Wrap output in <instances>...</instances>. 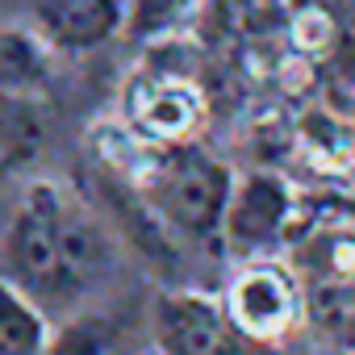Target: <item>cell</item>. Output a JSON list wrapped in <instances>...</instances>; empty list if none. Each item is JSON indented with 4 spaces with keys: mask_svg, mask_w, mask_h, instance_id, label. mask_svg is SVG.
I'll return each instance as SVG.
<instances>
[{
    "mask_svg": "<svg viewBox=\"0 0 355 355\" xmlns=\"http://www.w3.org/2000/svg\"><path fill=\"white\" fill-rule=\"evenodd\" d=\"M113 259L117 251L109 230L80 201L51 180L26 189L5 230V263L9 280L30 293L51 322L88 309V297L105 284Z\"/></svg>",
    "mask_w": 355,
    "mask_h": 355,
    "instance_id": "obj_1",
    "label": "cell"
},
{
    "mask_svg": "<svg viewBox=\"0 0 355 355\" xmlns=\"http://www.w3.org/2000/svg\"><path fill=\"white\" fill-rule=\"evenodd\" d=\"M230 189H234V171L218 155L180 142L167 146L159 171L138 193L175 243H209L222 234Z\"/></svg>",
    "mask_w": 355,
    "mask_h": 355,
    "instance_id": "obj_2",
    "label": "cell"
},
{
    "mask_svg": "<svg viewBox=\"0 0 355 355\" xmlns=\"http://www.w3.org/2000/svg\"><path fill=\"white\" fill-rule=\"evenodd\" d=\"M297 189L276 167H251L234 175V189L222 214V251L234 259H268V251H284L288 226L297 218Z\"/></svg>",
    "mask_w": 355,
    "mask_h": 355,
    "instance_id": "obj_3",
    "label": "cell"
},
{
    "mask_svg": "<svg viewBox=\"0 0 355 355\" xmlns=\"http://www.w3.org/2000/svg\"><path fill=\"white\" fill-rule=\"evenodd\" d=\"M243 330L214 293L167 288L150 305V347L159 355H243Z\"/></svg>",
    "mask_w": 355,
    "mask_h": 355,
    "instance_id": "obj_4",
    "label": "cell"
},
{
    "mask_svg": "<svg viewBox=\"0 0 355 355\" xmlns=\"http://www.w3.org/2000/svg\"><path fill=\"white\" fill-rule=\"evenodd\" d=\"M222 301H226L234 326L243 330V338H251V343H276V338H284L301 322L305 288H301V276L288 263L247 259L230 276Z\"/></svg>",
    "mask_w": 355,
    "mask_h": 355,
    "instance_id": "obj_5",
    "label": "cell"
},
{
    "mask_svg": "<svg viewBox=\"0 0 355 355\" xmlns=\"http://www.w3.org/2000/svg\"><path fill=\"white\" fill-rule=\"evenodd\" d=\"M125 121H130L142 138L163 142V146L193 142L197 130L205 125V92H201L189 76L155 71L150 80H142V84L130 92Z\"/></svg>",
    "mask_w": 355,
    "mask_h": 355,
    "instance_id": "obj_6",
    "label": "cell"
},
{
    "mask_svg": "<svg viewBox=\"0 0 355 355\" xmlns=\"http://www.w3.org/2000/svg\"><path fill=\"white\" fill-rule=\"evenodd\" d=\"M288 268L305 280H355V218L351 214H305L297 205V218L284 239Z\"/></svg>",
    "mask_w": 355,
    "mask_h": 355,
    "instance_id": "obj_7",
    "label": "cell"
},
{
    "mask_svg": "<svg viewBox=\"0 0 355 355\" xmlns=\"http://www.w3.org/2000/svg\"><path fill=\"white\" fill-rule=\"evenodd\" d=\"M125 0H34V26L51 51H96L121 34Z\"/></svg>",
    "mask_w": 355,
    "mask_h": 355,
    "instance_id": "obj_8",
    "label": "cell"
},
{
    "mask_svg": "<svg viewBox=\"0 0 355 355\" xmlns=\"http://www.w3.org/2000/svg\"><path fill=\"white\" fill-rule=\"evenodd\" d=\"M293 150L322 175H347L355 171V125L326 105H309L293 121Z\"/></svg>",
    "mask_w": 355,
    "mask_h": 355,
    "instance_id": "obj_9",
    "label": "cell"
},
{
    "mask_svg": "<svg viewBox=\"0 0 355 355\" xmlns=\"http://www.w3.org/2000/svg\"><path fill=\"white\" fill-rule=\"evenodd\" d=\"M38 96L42 92H0V167L34 163L46 150L51 121Z\"/></svg>",
    "mask_w": 355,
    "mask_h": 355,
    "instance_id": "obj_10",
    "label": "cell"
},
{
    "mask_svg": "<svg viewBox=\"0 0 355 355\" xmlns=\"http://www.w3.org/2000/svg\"><path fill=\"white\" fill-rule=\"evenodd\" d=\"M51 313L13 280H0V355H51Z\"/></svg>",
    "mask_w": 355,
    "mask_h": 355,
    "instance_id": "obj_11",
    "label": "cell"
},
{
    "mask_svg": "<svg viewBox=\"0 0 355 355\" xmlns=\"http://www.w3.org/2000/svg\"><path fill=\"white\" fill-rule=\"evenodd\" d=\"M301 322H309L322 338L355 351V280H318L305 284Z\"/></svg>",
    "mask_w": 355,
    "mask_h": 355,
    "instance_id": "obj_12",
    "label": "cell"
},
{
    "mask_svg": "<svg viewBox=\"0 0 355 355\" xmlns=\"http://www.w3.org/2000/svg\"><path fill=\"white\" fill-rule=\"evenodd\" d=\"M46 42L26 30H0V92H42Z\"/></svg>",
    "mask_w": 355,
    "mask_h": 355,
    "instance_id": "obj_13",
    "label": "cell"
},
{
    "mask_svg": "<svg viewBox=\"0 0 355 355\" xmlns=\"http://www.w3.org/2000/svg\"><path fill=\"white\" fill-rule=\"evenodd\" d=\"M201 0H125V17H121V34L130 42H167L171 34H180Z\"/></svg>",
    "mask_w": 355,
    "mask_h": 355,
    "instance_id": "obj_14",
    "label": "cell"
},
{
    "mask_svg": "<svg viewBox=\"0 0 355 355\" xmlns=\"http://www.w3.org/2000/svg\"><path fill=\"white\" fill-rule=\"evenodd\" d=\"M288 42L301 55H326L334 46V21L322 9H301L288 17Z\"/></svg>",
    "mask_w": 355,
    "mask_h": 355,
    "instance_id": "obj_15",
    "label": "cell"
},
{
    "mask_svg": "<svg viewBox=\"0 0 355 355\" xmlns=\"http://www.w3.org/2000/svg\"><path fill=\"white\" fill-rule=\"evenodd\" d=\"M146 355H159V351H155V347H150V351H146Z\"/></svg>",
    "mask_w": 355,
    "mask_h": 355,
    "instance_id": "obj_16",
    "label": "cell"
},
{
    "mask_svg": "<svg viewBox=\"0 0 355 355\" xmlns=\"http://www.w3.org/2000/svg\"><path fill=\"white\" fill-rule=\"evenodd\" d=\"M347 355H355V351H347Z\"/></svg>",
    "mask_w": 355,
    "mask_h": 355,
    "instance_id": "obj_17",
    "label": "cell"
}]
</instances>
